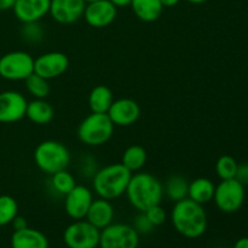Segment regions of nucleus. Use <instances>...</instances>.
I'll list each match as a JSON object with an SVG mask.
<instances>
[{"instance_id": "1", "label": "nucleus", "mask_w": 248, "mask_h": 248, "mask_svg": "<svg viewBox=\"0 0 248 248\" xmlns=\"http://www.w3.org/2000/svg\"><path fill=\"white\" fill-rule=\"evenodd\" d=\"M128 202L140 212L160 205L164 198V184L159 178L148 172H135L126 188Z\"/></svg>"}, {"instance_id": "2", "label": "nucleus", "mask_w": 248, "mask_h": 248, "mask_svg": "<svg viewBox=\"0 0 248 248\" xmlns=\"http://www.w3.org/2000/svg\"><path fill=\"white\" fill-rule=\"evenodd\" d=\"M171 220L176 232L186 239H198L207 229V213L203 205L189 198L174 202Z\"/></svg>"}, {"instance_id": "3", "label": "nucleus", "mask_w": 248, "mask_h": 248, "mask_svg": "<svg viewBox=\"0 0 248 248\" xmlns=\"http://www.w3.org/2000/svg\"><path fill=\"white\" fill-rule=\"evenodd\" d=\"M132 172L128 171L121 162L110 164L97 170L92 177V189L106 200H115L125 194Z\"/></svg>"}, {"instance_id": "4", "label": "nucleus", "mask_w": 248, "mask_h": 248, "mask_svg": "<svg viewBox=\"0 0 248 248\" xmlns=\"http://www.w3.org/2000/svg\"><path fill=\"white\" fill-rule=\"evenodd\" d=\"M34 162L40 171L53 174L62 170H67L70 164V152L63 143L58 140H43L34 150Z\"/></svg>"}, {"instance_id": "5", "label": "nucleus", "mask_w": 248, "mask_h": 248, "mask_svg": "<svg viewBox=\"0 0 248 248\" xmlns=\"http://www.w3.org/2000/svg\"><path fill=\"white\" fill-rule=\"evenodd\" d=\"M114 127L108 114L91 113L79 124L78 138L85 145L99 147L110 140Z\"/></svg>"}, {"instance_id": "6", "label": "nucleus", "mask_w": 248, "mask_h": 248, "mask_svg": "<svg viewBox=\"0 0 248 248\" xmlns=\"http://www.w3.org/2000/svg\"><path fill=\"white\" fill-rule=\"evenodd\" d=\"M34 73V58L26 51H11L0 57V77L9 81H24Z\"/></svg>"}, {"instance_id": "7", "label": "nucleus", "mask_w": 248, "mask_h": 248, "mask_svg": "<svg viewBox=\"0 0 248 248\" xmlns=\"http://www.w3.org/2000/svg\"><path fill=\"white\" fill-rule=\"evenodd\" d=\"M140 234L132 225L111 223L101 230L99 248H137Z\"/></svg>"}, {"instance_id": "8", "label": "nucleus", "mask_w": 248, "mask_h": 248, "mask_svg": "<svg viewBox=\"0 0 248 248\" xmlns=\"http://www.w3.org/2000/svg\"><path fill=\"white\" fill-rule=\"evenodd\" d=\"M213 201L222 212H236L245 202V186L235 178L222 181L216 186Z\"/></svg>"}, {"instance_id": "9", "label": "nucleus", "mask_w": 248, "mask_h": 248, "mask_svg": "<svg viewBox=\"0 0 248 248\" xmlns=\"http://www.w3.org/2000/svg\"><path fill=\"white\" fill-rule=\"evenodd\" d=\"M101 230L80 219L68 225L63 232V241L68 248H97L99 246Z\"/></svg>"}, {"instance_id": "10", "label": "nucleus", "mask_w": 248, "mask_h": 248, "mask_svg": "<svg viewBox=\"0 0 248 248\" xmlns=\"http://www.w3.org/2000/svg\"><path fill=\"white\" fill-rule=\"evenodd\" d=\"M28 101L18 91L0 92V124H14L26 118Z\"/></svg>"}, {"instance_id": "11", "label": "nucleus", "mask_w": 248, "mask_h": 248, "mask_svg": "<svg viewBox=\"0 0 248 248\" xmlns=\"http://www.w3.org/2000/svg\"><path fill=\"white\" fill-rule=\"evenodd\" d=\"M69 68V58L60 51H51L34 58V73L45 79L60 78Z\"/></svg>"}, {"instance_id": "12", "label": "nucleus", "mask_w": 248, "mask_h": 248, "mask_svg": "<svg viewBox=\"0 0 248 248\" xmlns=\"http://www.w3.org/2000/svg\"><path fill=\"white\" fill-rule=\"evenodd\" d=\"M93 201V193L87 186L77 184L67 195L64 196V210L68 217L74 220L85 219Z\"/></svg>"}, {"instance_id": "13", "label": "nucleus", "mask_w": 248, "mask_h": 248, "mask_svg": "<svg viewBox=\"0 0 248 248\" xmlns=\"http://www.w3.org/2000/svg\"><path fill=\"white\" fill-rule=\"evenodd\" d=\"M118 16V7L109 0H97L86 4L84 18L89 26L93 28H104L115 21Z\"/></svg>"}, {"instance_id": "14", "label": "nucleus", "mask_w": 248, "mask_h": 248, "mask_svg": "<svg viewBox=\"0 0 248 248\" xmlns=\"http://www.w3.org/2000/svg\"><path fill=\"white\" fill-rule=\"evenodd\" d=\"M108 116L114 126L127 127L137 123L140 116V107L135 99L119 98L114 99L108 110Z\"/></svg>"}, {"instance_id": "15", "label": "nucleus", "mask_w": 248, "mask_h": 248, "mask_svg": "<svg viewBox=\"0 0 248 248\" xmlns=\"http://www.w3.org/2000/svg\"><path fill=\"white\" fill-rule=\"evenodd\" d=\"M85 7V0H51L48 14L57 23L72 24L84 16Z\"/></svg>"}, {"instance_id": "16", "label": "nucleus", "mask_w": 248, "mask_h": 248, "mask_svg": "<svg viewBox=\"0 0 248 248\" xmlns=\"http://www.w3.org/2000/svg\"><path fill=\"white\" fill-rule=\"evenodd\" d=\"M50 2L51 0H16L12 11L22 23L39 22L50 11Z\"/></svg>"}, {"instance_id": "17", "label": "nucleus", "mask_w": 248, "mask_h": 248, "mask_svg": "<svg viewBox=\"0 0 248 248\" xmlns=\"http://www.w3.org/2000/svg\"><path fill=\"white\" fill-rule=\"evenodd\" d=\"M86 220L97 229L102 230L110 225L114 219V207L111 202L106 199L98 198L92 201L86 215Z\"/></svg>"}, {"instance_id": "18", "label": "nucleus", "mask_w": 248, "mask_h": 248, "mask_svg": "<svg viewBox=\"0 0 248 248\" xmlns=\"http://www.w3.org/2000/svg\"><path fill=\"white\" fill-rule=\"evenodd\" d=\"M12 248H48V240L36 229L27 227L16 230L11 236Z\"/></svg>"}, {"instance_id": "19", "label": "nucleus", "mask_w": 248, "mask_h": 248, "mask_svg": "<svg viewBox=\"0 0 248 248\" xmlns=\"http://www.w3.org/2000/svg\"><path fill=\"white\" fill-rule=\"evenodd\" d=\"M130 6L136 17L145 23L157 21L164 11L160 0H132Z\"/></svg>"}, {"instance_id": "20", "label": "nucleus", "mask_w": 248, "mask_h": 248, "mask_svg": "<svg viewBox=\"0 0 248 248\" xmlns=\"http://www.w3.org/2000/svg\"><path fill=\"white\" fill-rule=\"evenodd\" d=\"M55 116V110L53 107L48 103L46 99H36L28 102L26 111V118L29 121L36 125H46L51 123Z\"/></svg>"}, {"instance_id": "21", "label": "nucleus", "mask_w": 248, "mask_h": 248, "mask_svg": "<svg viewBox=\"0 0 248 248\" xmlns=\"http://www.w3.org/2000/svg\"><path fill=\"white\" fill-rule=\"evenodd\" d=\"M216 186L211 179L200 177L189 183L188 198L200 205H205L213 200Z\"/></svg>"}, {"instance_id": "22", "label": "nucleus", "mask_w": 248, "mask_h": 248, "mask_svg": "<svg viewBox=\"0 0 248 248\" xmlns=\"http://www.w3.org/2000/svg\"><path fill=\"white\" fill-rule=\"evenodd\" d=\"M114 102V94L106 85H97L89 94V107L91 113L107 114Z\"/></svg>"}, {"instance_id": "23", "label": "nucleus", "mask_w": 248, "mask_h": 248, "mask_svg": "<svg viewBox=\"0 0 248 248\" xmlns=\"http://www.w3.org/2000/svg\"><path fill=\"white\" fill-rule=\"evenodd\" d=\"M148 154L147 150L142 145L133 144L130 145L127 149L124 152L123 157H121V164L131 171L132 173L140 171L147 164Z\"/></svg>"}, {"instance_id": "24", "label": "nucleus", "mask_w": 248, "mask_h": 248, "mask_svg": "<svg viewBox=\"0 0 248 248\" xmlns=\"http://www.w3.org/2000/svg\"><path fill=\"white\" fill-rule=\"evenodd\" d=\"M188 188L189 182L186 177L174 174L169 177L166 183L164 184V196H167L169 200L177 202L188 198Z\"/></svg>"}, {"instance_id": "25", "label": "nucleus", "mask_w": 248, "mask_h": 248, "mask_svg": "<svg viewBox=\"0 0 248 248\" xmlns=\"http://www.w3.org/2000/svg\"><path fill=\"white\" fill-rule=\"evenodd\" d=\"M26 90L33 98L36 99H45L50 94V84L48 80L40 75L33 73L24 80Z\"/></svg>"}, {"instance_id": "26", "label": "nucleus", "mask_w": 248, "mask_h": 248, "mask_svg": "<svg viewBox=\"0 0 248 248\" xmlns=\"http://www.w3.org/2000/svg\"><path fill=\"white\" fill-rule=\"evenodd\" d=\"M75 186H77L75 177L67 170H62L51 174V186L60 195L65 196Z\"/></svg>"}, {"instance_id": "27", "label": "nucleus", "mask_w": 248, "mask_h": 248, "mask_svg": "<svg viewBox=\"0 0 248 248\" xmlns=\"http://www.w3.org/2000/svg\"><path fill=\"white\" fill-rule=\"evenodd\" d=\"M18 216V203L12 196L0 195V227L11 224Z\"/></svg>"}, {"instance_id": "28", "label": "nucleus", "mask_w": 248, "mask_h": 248, "mask_svg": "<svg viewBox=\"0 0 248 248\" xmlns=\"http://www.w3.org/2000/svg\"><path fill=\"white\" fill-rule=\"evenodd\" d=\"M237 164L236 160L230 155H222L216 162V173L222 181L235 178L237 172Z\"/></svg>"}, {"instance_id": "29", "label": "nucleus", "mask_w": 248, "mask_h": 248, "mask_svg": "<svg viewBox=\"0 0 248 248\" xmlns=\"http://www.w3.org/2000/svg\"><path fill=\"white\" fill-rule=\"evenodd\" d=\"M22 38L29 44H38L44 38V28L39 22H31V23H23L21 29Z\"/></svg>"}, {"instance_id": "30", "label": "nucleus", "mask_w": 248, "mask_h": 248, "mask_svg": "<svg viewBox=\"0 0 248 248\" xmlns=\"http://www.w3.org/2000/svg\"><path fill=\"white\" fill-rule=\"evenodd\" d=\"M144 213L154 227H160V225H162L165 222H166V218H167L166 211L164 210L161 203L148 208Z\"/></svg>"}, {"instance_id": "31", "label": "nucleus", "mask_w": 248, "mask_h": 248, "mask_svg": "<svg viewBox=\"0 0 248 248\" xmlns=\"http://www.w3.org/2000/svg\"><path fill=\"white\" fill-rule=\"evenodd\" d=\"M132 227L135 228L136 232H137L138 234H148V232H150L155 228L154 225L150 223V220L148 219L144 212H140V215L135 218V222H133Z\"/></svg>"}, {"instance_id": "32", "label": "nucleus", "mask_w": 248, "mask_h": 248, "mask_svg": "<svg viewBox=\"0 0 248 248\" xmlns=\"http://www.w3.org/2000/svg\"><path fill=\"white\" fill-rule=\"evenodd\" d=\"M235 179L240 182L244 186H248V162L241 164L237 166V172Z\"/></svg>"}, {"instance_id": "33", "label": "nucleus", "mask_w": 248, "mask_h": 248, "mask_svg": "<svg viewBox=\"0 0 248 248\" xmlns=\"http://www.w3.org/2000/svg\"><path fill=\"white\" fill-rule=\"evenodd\" d=\"M12 227H14V230L16 232V230H22L24 229V228L28 227V224H27V219L24 217H22V216H16L15 217V219L11 222Z\"/></svg>"}, {"instance_id": "34", "label": "nucleus", "mask_w": 248, "mask_h": 248, "mask_svg": "<svg viewBox=\"0 0 248 248\" xmlns=\"http://www.w3.org/2000/svg\"><path fill=\"white\" fill-rule=\"evenodd\" d=\"M15 1H16V0H0V11L12 9Z\"/></svg>"}, {"instance_id": "35", "label": "nucleus", "mask_w": 248, "mask_h": 248, "mask_svg": "<svg viewBox=\"0 0 248 248\" xmlns=\"http://www.w3.org/2000/svg\"><path fill=\"white\" fill-rule=\"evenodd\" d=\"M110 2H113L116 7H126L130 6L132 0H109Z\"/></svg>"}, {"instance_id": "36", "label": "nucleus", "mask_w": 248, "mask_h": 248, "mask_svg": "<svg viewBox=\"0 0 248 248\" xmlns=\"http://www.w3.org/2000/svg\"><path fill=\"white\" fill-rule=\"evenodd\" d=\"M234 248H248V237H241L235 242Z\"/></svg>"}, {"instance_id": "37", "label": "nucleus", "mask_w": 248, "mask_h": 248, "mask_svg": "<svg viewBox=\"0 0 248 248\" xmlns=\"http://www.w3.org/2000/svg\"><path fill=\"white\" fill-rule=\"evenodd\" d=\"M164 7H173L178 4L181 0H160Z\"/></svg>"}, {"instance_id": "38", "label": "nucleus", "mask_w": 248, "mask_h": 248, "mask_svg": "<svg viewBox=\"0 0 248 248\" xmlns=\"http://www.w3.org/2000/svg\"><path fill=\"white\" fill-rule=\"evenodd\" d=\"M188 2H190V4H195V5H200V4H203V2H206L207 0H186Z\"/></svg>"}, {"instance_id": "39", "label": "nucleus", "mask_w": 248, "mask_h": 248, "mask_svg": "<svg viewBox=\"0 0 248 248\" xmlns=\"http://www.w3.org/2000/svg\"><path fill=\"white\" fill-rule=\"evenodd\" d=\"M93 1H97V0H85V2H86V4H89V2H93Z\"/></svg>"}]
</instances>
